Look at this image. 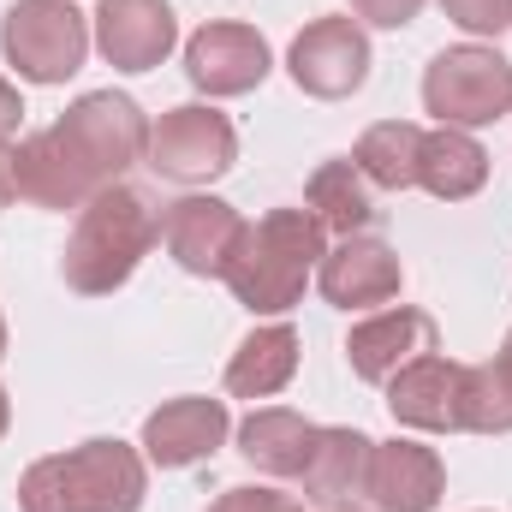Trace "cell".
I'll return each mask as SVG.
<instances>
[{
    "instance_id": "6da1fadb",
    "label": "cell",
    "mask_w": 512,
    "mask_h": 512,
    "mask_svg": "<svg viewBox=\"0 0 512 512\" xmlns=\"http://www.w3.org/2000/svg\"><path fill=\"white\" fill-rule=\"evenodd\" d=\"M143 495H149V459L108 435L48 453L18 477V512H137Z\"/></svg>"
},
{
    "instance_id": "7a4b0ae2",
    "label": "cell",
    "mask_w": 512,
    "mask_h": 512,
    "mask_svg": "<svg viewBox=\"0 0 512 512\" xmlns=\"http://www.w3.org/2000/svg\"><path fill=\"white\" fill-rule=\"evenodd\" d=\"M322 256H328V227L310 209H268L256 227H245L221 280L251 316H286L304 298Z\"/></svg>"
},
{
    "instance_id": "3957f363",
    "label": "cell",
    "mask_w": 512,
    "mask_h": 512,
    "mask_svg": "<svg viewBox=\"0 0 512 512\" xmlns=\"http://www.w3.org/2000/svg\"><path fill=\"white\" fill-rule=\"evenodd\" d=\"M155 239H161V215L149 209V197L131 191V185H108L78 209V227H72L66 256H60V274H66L72 292L108 298L114 286H126L137 274V262L149 256Z\"/></svg>"
},
{
    "instance_id": "277c9868",
    "label": "cell",
    "mask_w": 512,
    "mask_h": 512,
    "mask_svg": "<svg viewBox=\"0 0 512 512\" xmlns=\"http://www.w3.org/2000/svg\"><path fill=\"white\" fill-rule=\"evenodd\" d=\"M0 54L24 84H66L90 54V18L72 0H12L0 18Z\"/></svg>"
},
{
    "instance_id": "5b68a950",
    "label": "cell",
    "mask_w": 512,
    "mask_h": 512,
    "mask_svg": "<svg viewBox=\"0 0 512 512\" xmlns=\"http://www.w3.org/2000/svg\"><path fill=\"white\" fill-rule=\"evenodd\" d=\"M423 108L441 126H459V131L495 126L512 108V60L483 48V42L441 48L429 60V72H423Z\"/></svg>"
},
{
    "instance_id": "8992f818",
    "label": "cell",
    "mask_w": 512,
    "mask_h": 512,
    "mask_svg": "<svg viewBox=\"0 0 512 512\" xmlns=\"http://www.w3.org/2000/svg\"><path fill=\"white\" fill-rule=\"evenodd\" d=\"M161 179L173 185H209L221 173H233L239 161V131L221 108H203V102H185V108H167L161 126H149V155H143Z\"/></svg>"
},
{
    "instance_id": "52a82bcc",
    "label": "cell",
    "mask_w": 512,
    "mask_h": 512,
    "mask_svg": "<svg viewBox=\"0 0 512 512\" xmlns=\"http://www.w3.org/2000/svg\"><path fill=\"white\" fill-rule=\"evenodd\" d=\"M54 131L96 167V179L102 185H120V173L137 167L143 155H149V120H143V108L120 96V90H90V96H78Z\"/></svg>"
},
{
    "instance_id": "ba28073f",
    "label": "cell",
    "mask_w": 512,
    "mask_h": 512,
    "mask_svg": "<svg viewBox=\"0 0 512 512\" xmlns=\"http://www.w3.org/2000/svg\"><path fill=\"white\" fill-rule=\"evenodd\" d=\"M286 72L304 96L316 102H346L352 90H364L370 78V36L358 18H316L292 36L286 48Z\"/></svg>"
},
{
    "instance_id": "9c48e42d",
    "label": "cell",
    "mask_w": 512,
    "mask_h": 512,
    "mask_svg": "<svg viewBox=\"0 0 512 512\" xmlns=\"http://www.w3.org/2000/svg\"><path fill=\"white\" fill-rule=\"evenodd\" d=\"M245 239V215L221 197H179L167 215H161V245L167 256L185 268V274H203V280H221L227 262Z\"/></svg>"
},
{
    "instance_id": "30bf717a",
    "label": "cell",
    "mask_w": 512,
    "mask_h": 512,
    "mask_svg": "<svg viewBox=\"0 0 512 512\" xmlns=\"http://www.w3.org/2000/svg\"><path fill=\"white\" fill-rule=\"evenodd\" d=\"M233 435V417L221 399H203V393H185V399H167L161 411L143 417V459L161 465V471H185V465H203L227 447Z\"/></svg>"
},
{
    "instance_id": "8fae6325",
    "label": "cell",
    "mask_w": 512,
    "mask_h": 512,
    "mask_svg": "<svg viewBox=\"0 0 512 512\" xmlns=\"http://www.w3.org/2000/svg\"><path fill=\"white\" fill-rule=\"evenodd\" d=\"M268 42L251 24H203L191 42H185V78L203 90V96H251L256 84L268 78Z\"/></svg>"
},
{
    "instance_id": "7c38bea8",
    "label": "cell",
    "mask_w": 512,
    "mask_h": 512,
    "mask_svg": "<svg viewBox=\"0 0 512 512\" xmlns=\"http://www.w3.org/2000/svg\"><path fill=\"white\" fill-rule=\"evenodd\" d=\"M316 286L334 310H382V304L399 298L405 268H399L393 245L370 239V233H352L316 262Z\"/></svg>"
},
{
    "instance_id": "4fadbf2b",
    "label": "cell",
    "mask_w": 512,
    "mask_h": 512,
    "mask_svg": "<svg viewBox=\"0 0 512 512\" xmlns=\"http://www.w3.org/2000/svg\"><path fill=\"white\" fill-rule=\"evenodd\" d=\"M96 48L114 72H155L179 48V18L167 0H102Z\"/></svg>"
},
{
    "instance_id": "5bb4252c",
    "label": "cell",
    "mask_w": 512,
    "mask_h": 512,
    "mask_svg": "<svg viewBox=\"0 0 512 512\" xmlns=\"http://www.w3.org/2000/svg\"><path fill=\"white\" fill-rule=\"evenodd\" d=\"M387 411H393V423H405V429L459 435V429H465V364H453V358H441V352L405 364V370L387 382Z\"/></svg>"
},
{
    "instance_id": "9a60e30c",
    "label": "cell",
    "mask_w": 512,
    "mask_h": 512,
    "mask_svg": "<svg viewBox=\"0 0 512 512\" xmlns=\"http://www.w3.org/2000/svg\"><path fill=\"white\" fill-rule=\"evenodd\" d=\"M364 495L376 512H435L447 495V465L423 441H376L370 471H364Z\"/></svg>"
},
{
    "instance_id": "2e32d148",
    "label": "cell",
    "mask_w": 512,
    "mask_h": 512,
    "mask_svg": "<svg viewBox=\"0 0 512 512\" xmlns=\"http://www.w3.org/2000/svg\"><path fill=\"white\" fill-rule=\"evenodd\" d=\"M435 352V316L429 310H411V304H399V310H376V316H364L352 334H346V364H352V376H364V382H393L405 364H417V358H429Z\"/></svg>"
},
{
    "instance_id": "e0dca14e",
    "label": "cell",
    "mask_w": 512,
    "mask_h": 512,
    "mask_svg": "<svg viewBox=\"0 0 512 512\" xmlns=\"http://www.w3.org/2000/svg\"><path fill=\"white\" fill-rule=\"evenodd\" d=\"M96 191H108L96 179V167L60 137V131H36L18 143V197L36 209H84Z\"/></svg>"
},
{
    "instance_id": "ac0fdd59",
    "label": "cell",
    "mask_w": 512,
    "mask_h": 512,
    "mask_svg": "<svg viewBox=\"0 0 512 512\" xmlns=\"http://www.w3.org/2000/svg\"><path fill=\"white\" fill-rule=\"evenodd\" d=\"M370 435L352 429V423H334V429H316L310 441V459L298 471V489L310 507H346L352 495H364V471H370Z\"/></svg>"
},
{
    "instance_id": "d6986e66",
    "label": "cell",
    "mask_w": 512,
    "mask_h": 512,
    "mask_svg": "<svg viewBox=\"0 0 512 512\" xmlns=\"http://www.w3.org/2000/svg\"><path fill=\"white\" fill-rule=\"evenodd\" d=\"M417 185L441 203H465L489 185V149L459 126L423 131V149H417Z\"/></svg>"
},
{
    "instance_id": "ffe728a7",
    "label": "cell",
    "mask_w": 512,
    "mask_h": 512,
    "mask_svg": "<svg viewBox=\"0 0 512 512\" xmlns=\"http://www.w3.org/2000/svg\"><path fill=\"white\" fill-rule=\"evenodd\" d=\"M310 441H316V423L292 405H256L239 423V453L268 477H298L310 459Z\"/></svg>"
},
{
    "instance_id": "44dd1931",
    "label": "cell",
    "mask_w": 512,
    "mask_h": 512,
    "mask_svg": "<svg viewBox=\"0 0 512 512\" xmlns=\"http://www.w3.org/2000/svg\"><path fill=\"white\" fill-rule=\"evenodd\" d=\"M292 376H298V328L268 322V328L239 340V352L227 364V393L233 399H274Z\"/></svg>"
},
{
    "instance_id": "7402d4cb",
    "label": "cell",
    "mask_w": 512,
    "mask_h": 512,
    "mask_svg": "<svg viewBox=\"0 0 512 512\" xmlns=\"http://www.w3.org/2000/svg\"><path fill=\"white\" fill-rule=\"evenodd\" d=\"M304 203H310V215H316L328 233H346V239L376 221L370 179H364L352 161H322V167L310 173V185H304Z\"/></svg>"
},
{
    "instance_id": "603a6c76",
    "label": "cell",
    "mask_w": 512,
    "mask_h": 512,
    "mask_svg": "<svg viewBox=\"0 0 512 512\" xmlns=\"http://www.w3.org/2000/svg\"><path fill=\"white\" fill-rule=\"evenodd\" d=\"M417 149H423V131L411 120H382V126H370L358 137L352 167L382 191H411L417 185Z\"/></svg>"
},
{
    "instance_id": "cb8c5ba5",
    "label": "cell",
    "mask_w": 512,
    "mask_h": 512,
    "mask_svg": "<svg viewBox=\"0 0 512 512\" xmlns=\"http://www.w3.org/2000/svg\"><path fill=\"white\" fill-rule=\"evenodd\" d=\"M465 429L512 435V376L501 364H465Z\"/></svg>"
},
{
    "instance_id": "d4e9b609",
    "label": "cell",
    "mask_w": 512,
    "mask_h": 512,
    "mask_svg": "<svg viewBox=\"0 0 512 512\" xmlns=\"http://www.w3.org/2000/svg\"><path fill=\"white\" fill-rule=\"evenodd\" d=\"M441 12L465 36H501V30H512V0H441Z\"/></svg>"
},
{
    "instance_id": "484cf974",
    "label": "cell",
    "mask_w": 512,
    "mask_h": 512,
    "mask_svg": "<svg viewBox=\"0 0 512 512\" xmlns=\"http://www.w3.org/2000/svg\"><path fill=\"white\" fill-rule=\"evenodd\" d=\"M209 512H304L298 495H280V489H251V483H239V489H221Z\"/></svg>"
},
{
    "instance_id": "4316f807",
    "label": "cell",
    "mask_w": 512,
    "mask_h": 512,
    "mask_svg": "<svg viewBox=\"0 0 512 512\" xmlns=\"http://www.w3.org/2000/svg\"><path fill=\"white\" fill-rule=\"evenodd\" d=\"M352 12L364 24H376V30H405L423 12V0H352Z\"/></svg>"
},
{
    "instance_id": "83f0119b",
    "label": "cell",
    "mask_w": 512,
    "mask_h": 512,
    "mask_svg": "<svg viewBox=\"0 0 512 512\" xmlns=\"http://www.w3.org/2000/svg\"><path fill=\"white\" fill-rule=\"evenodd\" d=\"M18 120H24V102H18V90H12V84L0 78V143H6L12 131H18Z\"/></svg>"
},
{
    "instance_id": "f1b7e54d",
    "label": "cell",
    "mask_w": 512,
    "mask_h": 512,
    "mask_svg": "<svg viewBox=\"0 0 512 512\" xmlns=\"http://www.w3.org/2000/svg\"><path fill=\"white\" fill-rule=\"evenodd\" d=\"M18 197V149L12 143H0V209Z\"/></svg>"
},
{
    "instance_id": "f546056e",
    "label": "cell",
    "mask_w": 512,
    "mask_h": 512,
    "mask_svg": "<svg viewBox=\"0 0 512 512\" xmlns=\"http://www.w3.org/2000/svg\"><path fill=\"white\" fill-rule=\"evenodd\" d=\"M6 423H12V399H6V387H0V441H6Z\"/></svg>"
},
{
    "instance_id": "4dcf8cb0",
    "label": "cell",
    "mask_w": 512,
    "mask_h": 512,
    "mask_svg": "<svg viewBox=\"0 0 512 512\" xmlns=\"http://www.w3.org/2000/svg\"><path fill=\"white\" fill-rule=\"evenodd\" d=\"M495 364H501V370L512 376V334H507V346H501V358H495Z\"/></svg>"
},
{
    "instance_id": "1f68e13d",
    "label": "cell",
    "mask_w": 512,
    "mask_h": 512,
    "mask_svg": "<svg viewBox=\"0 0 512 512\" xmlns=\"http://www.w3.org/2000/svg\"><path fill=\"white\" fill-rule=\"evenodd\" d=\"M0 358H6V322H0Z\"/></svg>"
},
{
    "instance_id": "d6a6232c",
    "label": "cell",
    "mask_w": 512,
    "mask_h": 512,
    "mask_svg": "<svg viewBox=\"0 0 512 512\" xmlns=\"http://www.w3.org/2000/svg\"><path fill=\"white\" fill-rule=\"evenodd\" d=\"M334 512H358V507H334Z\"/></svg>"
}]
</instances>
